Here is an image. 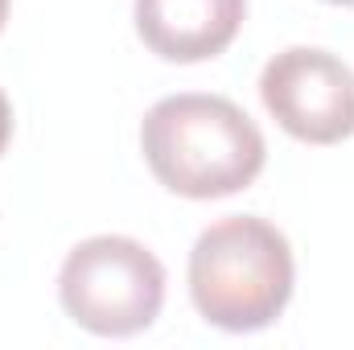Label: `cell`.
Returning <instances> with one entry per match:
<instances>
[{
    "mask_svg": "<svg viewBox=\"0 0 354 350\" xmlns=\"http://www.w3.org/2000/svg\"><path fill=\"white\" fill-rule=\"evenodd\" d=\"M260 99L292 140L338 145L354 136V71L330 50H280L260 75Z\"/></svg>",
    "mask_w": 354,
    "mask_h": 350,
    "instance_id": "obj_4",
    "label": "cell"
},
{
    "mask_svg": "<svg viewBox=\"0 0 354 350\" xmlns=\"http://www.w3.org/2000/svg\"><path fill=\"white\" fill-rule=\"evenodd\" d=\"M297 264L280 227L256 214L210 223L189 252V301L227 334L268 330L292 301Z\"/></svg>",
    "mask_w": 354,
    "mask_h": 350,
    "instance_id": "obj_2",
    "label": "cell"
},
{
    "mask_svg": "<svg viewBox=\"0 0 354 350\" xmlns=\"http://www.w3.org/2000/svg\"><path fill=\"white\" fill-rule=\"evenodd\" d=\"M58 301L75 326L99 338H132L161 317L165 264L140 239L91 235L58 272Z\"/></svg>",
    "mask_w": 354,
    "mask_h": 350,
    "instance_id": "obj_3",
    "label": "cell"
},
{
    "mask_svg": "<svg viewBox=\"0 0 354 350\" xmlns=\"http://www.w3.org/2000/svg\"><path fill=\"white\" fill-rule=\"evenodd\" d=\"M4 21H8V0H0V29H4Z\"/></svg>",
    "mask_w": 354,
    "mask_h": 350,
    "instance_id": "obj_7",
    "label": "cell"
},
{
    "mask_svg": "<svg viewBox=\"0 0 354 350\" xmlns=\"http://www.w3.org/2000/svg\"><path fill=\"white\" fill-rule=\"evenodd\" d=\"M326 4H354V0H326Z\"/></svg>",
    "mask_w": 354,
    "mask_h": 350,
    "instance_id": "obj_8",
    "label": "cell"
},
{
    "mask_svg": "<svg viewBox=\"0 0 354 350\" xmlns=\"http://www.w3.org/2000/svg\"><path fill=\"white\" fill-rule=\"evenodd\" d=\"M8 140H12V103H8L4 91H0V157H4Z\"/></svg>",
    "mask_w": 354,
    "mask_h": 350,
    "instance_id": "obj_6",
    "label": "cell"
},
{
    "mask_svg": "<svg viewBox=\"0 0 354 350\" xmlns=\"http://www.w3.org/2000/svg\"><path fill=\"white\" fill-rule=\"evenodd\" d=\"M136 33L165 62L218 58L243 29L248 0H136Z\"/></svg>",
    "mask_w": 354,
    "mask_h": 350,
    "instance_id": "obj_5",
    "label": "cell"
},
{
    "mask_svg": "<svg viewBox=\"0 0 354 350\" xmlns=\"http://www.w3.org/2000/svg\"><path fill=\"white\" fill-rule=\"evenodd\" d=\"M140 153L169 194L194 202L248 190L268 161L256 120L239 103L202 91L165 95L145 111Z\"/></svg>",
    "mask_w": 354,
    "mask_h": 350,
    "instance_id": "obj_1",
    "label": "cell"
}]
</instances>
